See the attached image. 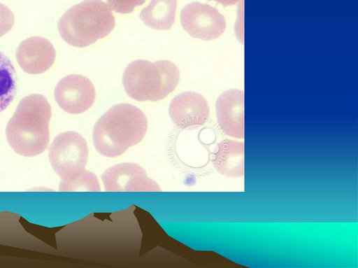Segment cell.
<instances>
[{
    "instance_id": "14",
    "label": "cell",
    "mask_w": 358,
    "mask_h": 268,
    "mask_svg": "<svg viewBox=\"0 0 358 268\" xmlns=\"http://www.w3.org/2000/svg\"><path fill=\"white\" fill-rule=\"evenodd\" d=\"M16 72L8 57L0 51V113L13 101L17 92Z\"/></svg>"
},
{
    "instance_id": "12",
    "label": "cell",
    "mask_w": 358,
    "mask_h": 268,
    "mask_svg": "<svg viewBox=\"0 0 358 268\" xmlns=\"http://www.w3.org/2000/svg\"><path fill=\"white\" fill-rule=\"evenodd\" d=\"M213 162L216 170L227 177L244 175V143L226 139L217 144Z\"/></svg>"
},
{
    "instance_id": "17",
    "label": "cell",
    "mask_w": 358,
    "mask_h": 268,
    "mask_svg": "<svg viewBox=\"0 0 358 268\" xmlns=\"http://www.w3.org/2000/svg\"><path fill=\"white\" fill-rule=\"evenodd\" d=\"M14 24L13 12L6 5L0 3V37L8 33Z\"/></svg>"
},
{
    "instance_id": "4",
    "label": "cell",
    "mask_w": 358,
    "mask_h": 268,
    "mask_svg": "<svg viewBox=\"0 0 358 268\" xmlns=\"http://www.w3.org/2000/svg\"><path fill=\"white\" fill-rule=\"evenodd\" d=\"M179 80L178 66L169 60H134L127 66L122 76L125 92L138 101L164 99L175 90Z\"/></svg>"
},
{
    "instance_id": "1",
    "label": "cell",
    "mask_w": 358,
    "mask_h": 268,
    "mask_svg": "<svg viewBox=\"0 0 358 268\" xmlns=\"http://www.w3.org/2000/svg\"><path fill=\"white\" fill-rule=\"evenodd\" d=\"M51 106L38 94L24 97L6 126V138L12 149L24 157L42 153L50 141Z\"/></svg>"
},
{
    "instance_id": "16",
    "label": "cell",
    "mask_w": 358,
    "mask_h": 268,
    "mask_svg": "<svg viewBox=\"0 0 358 268\" xmlns=\"http://www.w3.org/2000/svg\"><path fill=\"white\" fill-rule=\"evenodd\" d=\"M145 0H107V5L120 14L131 13L136 6L143 5Z\"/></svg>"
},
{
    "instance_id": "13",
    "label": "cell",
    "mask_w": 358,
    "mask_h": 268,
    "mask_svg": "<svg viewBox=\"0 0 358 268\" xmlns=\"http://www.w3.org/2000/svg\"><path fill=\"white\" fill-rule=\"evenodd\" d=\"M177 0H151L139 15L140 19L149 27L168 30L175 22Z\"/></svg>"
},
{
    "instance_id": "18",
    "label": "cell",
    "mask_w": 358,
    "mask_h": 268,
    "mask_svg": "<svg viewBox=\"0 0 358 268\" xmlns=\"http://www.w3.org/2000/svg\"><path fill=\"white\" fill-rule=\"evenodd\" d=\"M208 1H215L217 3L222 4L223 6H230L237 3H241L243 1V0H208Z\"/></svg>"
},
{
    "instance_id": "15",
    "label": "cell",
    "mask_w": 358,
    "mask_h": 268,
    "mask_svg": "<svg viewBox=\"0 0 358 268\" xmlns=\"http://www.w3.org/2000/svg\"><path fill=\"white\" fill-rule=\"evenodd\" d=\"M59 191H100L96 176L83 169L73 176L61 179Z\"/></svg>"
},
{
    "instance_id": "2",
    "label": "cell",
    "mask_w": 358,
    "mask_h": 268,
    "mask_svg": "<svg viewBox=\"0 0 358 268\" xmlns=\"http://www.w3.org/2000/svg\"><path fill=\"white\" fill-rule=\"evenodd\" d=\"M147 129V118L141 109L129 104H118L94 125V146L102 155L117 157L141 142Z\"/></svg>"
},
{
    "instance_id": "7",
    "label": "cell",
    "mask_w": 358,
    "mask_h": 268,
    "mask_svg": "<svg viewBox=\"0 0 358 268\" xmlns=\"http://www.w3.org/2000/svg\"><path fill=\"white\" fill-rule=\"evenodd\" d=\"M54 95L63 111L71 114H80L92 106L96 92L92 83L87 77L71 74L59 81Z\"/></svg>"
},
{
    "instance_id": "3",
    "label": "cell",
    "mask_w": 358,
    "mask_h": 268,
    "mask_svg": "<svg viewBox=\"0 0 358 268\" xmlns=\"http://www.w3.org/2000/svg\"><path fill=\"white\" fill-rule=\"evenodd\" d=\"M115 17L101 0H84L68 9L58 22V30L68 44L84 48L107 36L115 28Z\"/></svg>"
},
{
    "instance_id": "10",
    "label": "cell",
    "mask_w": 358,
    "mask_h": 268,
    "mask_svg": "<svg viewBox=\"0 0 358 268\" xmlns=\"http://www.w3.org/2000/svg\"><path fill=\"white\" fill-rule=\"evenodd\" d=\"M16 59L21 69L29 74H39L54 64L56 51L48 39L32 36L20 43L16 50Z\"/></svg>"
},
{
    "instance_id": "5",
    "label": "cell",
    "mask_w": 358,
    "mask_h": 268,
    "mask_svg": "<svg viewBox=\"0 0 358 268\" xmlns=\"http://www.w3.org/2000/svg\"><path fill=\"white\" fill-rule=\"evenodd\" d=\"M48 157L61 179L70 178L85 169L88 158L87 141L76 132H62L51 143Z\"/></svg>"
},
{
    "instance_id": "11",
    "label": "cell",
    "mask_w": 358,
    "mask_h": 268,
    "mask_svg": "<svg viewBox=\"0 0 358 268\" xmlns=\"http://www.w3.org/2000/svg\"><path fill=\"white\" fill-rule=\"evenodd\" d=\"M220 128L227 135L244 138V92L231 89L222 93L215 103Z\"/></svg>"
},
{
    "instance_id": "6",
    "label": "cell",
    "mask_w": 358,
    "mask_h": 268,
    "mask_svg": "<svg viewBox=\"0 0 358 268\" xmlns=\"http://www.w3.org/2000/svg\"><path fill=\"white\" fill-rule=\"evenodd\" d=\"M180 22L192 37L209 41L220 37L226 29L224 17L208 4L192 2L180 11Z\"/></svg>"
},
{
    "instance_id": "9",
    "label": "cell",
    "mask_w": 358,
    "mask_h": 268,
    "mask_svg": "<svg viewBox=\"0 0 358 268\" xmlns=\"http://www.w3.org/2000/svg\"><path fill=\"white\" fill-rule=\"evenodd\" d=\"M169 113L178 127L195 129L206 122L210 108L203 95L187 91L178 94L171 100Z\"/></svg>"
},
{
    "instance_id": "8",
    "label": "cell",
    "mask_w": 358,
    "mask_h": 268,
    "mask_svg": "<svg viewBox=\"0 0 358 268\" xmlns=\"http://www.w3.org/2000/svg\"><path fill=\"white\" fill-rule=\"evenodd\" d=\"M101 179L108 192L160 191L157 183L148 177L145 169L135 163L115 164L102 174Z\"/></svg>"
}]
</instances>
